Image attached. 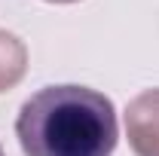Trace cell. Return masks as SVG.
<instances>
[{
    "instance_id": "3957f363",
    "label": "cell",
    "mask_w": 159,
    "mask_h": 156,
    "mask_svg": "<svg viewBox=\"0 0 159 156\" xmlns=\"http://www.w3.org/2000/svg\"><path fill=\"white\" fill-rule=\"evenodd\" d=\"M28 71V49L16 34L0 28V92L12 89L16 83H21Z\"/></svg>"
},
{
    "instance_id": "5b68a950",
    "label": "cell",
    "mask_w": 159,
    "mask_h": 156,
    "mask_svg": "<svg viewBox=\"0 0 159 156\" xmlns=\"http://www.w3.org/2000/svg\"><path fill=\"white\" fill-rule=\"evenodd\" d=\"M0 156H6V153H3V147H0Z\"/></svg>"
},
{
    "instance_id": "7a4b0ae2",
    "label": "cell",
    "mask_w": 159,
    "mask_h": 156,
    "mask_svg": "<svg viewBox=\"0 0 159 156\" xmlns=\"http://www.w3.org/2000/svg\"><path fill=\"white\" fill-rule=\"evenodd\" d=\"M125 135L135 156H159V89H147L129 101Z\"/></svg>"
},
{
    "instance_id": "277c9868",
    "label": "cell",
    "mask_w": 159,
    "mask_h": 156,
    "mask_svg": "<svg viewBox=\"0 0 159 156\" xmlns=\"http://www.w3.org/2000/svg\"><path fill=\"white\" fill-rule=\"evenodd\" d=\"M49 3H74V0H49Z\"/></svg>"
},
{
    "instance_id": "6da1fadb",
    "label": "cell",
    "mask_w": 159,
    "mask_h": 156,
    "mask_svg": "<svg viewBox=\"0 0 159 156\" xmlns=\"http://www.w3.org/2000/svg\"><path fill=\"white\" fill-rule=\"evenodd\" d=\"M25 156H110L116 147L113 101L86 86H46L19 110Z\"/></svg>"
}]
</instances>
